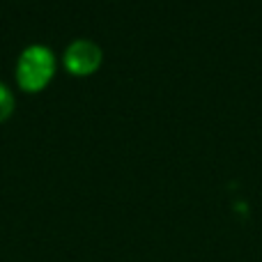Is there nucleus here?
Instances as JSON below:
<instances>
[{
	"label": "nucleus",
	"mask_w": 262,
	"mask_h": 262,
	"mask_svg": "<svg viewBox=\"0 0 262 262\" xmlns=\"http://www.w3.org/2000/svg\"><path fill=\"white\" fill-rule=\"evenodd\" d=\"M64 67L69 74H76V76H88V74H95L101 64V49L95 41L88 39H78L74 44L67 46L64 51Z\"/></svg>",
	"instance_id": "obj_2"
},
{
	"label": "nucleus",
	"mask_w": 262,
	"mask_h": 262,
	"mask_svg": "<svg viewBox=\"0 0 262 262\" xmlns=\"http://www.w3.org/2000/svg\"><path fill=\"white\" fill-rule=\"evenodd\" d=\"M55 72V58L51 49L41 44H32L18 58L16 81L26 92H39L49 85Z\"/></svg>",
	"instance_id": "obj_1"
},
{
	"label": "nucleus",
	"mask_w": 262,
	"mask_h": 262,
	"mask_svg": "<svg viewBox=\"0 0 262 262\" xmlns=\"http://www.w3.org/2000/svg\"><path fill=\"white\" fill-rule=\"evenodd\" d=\"M12 111H14V95L7 90V85L0 83V124L12 115Z\"/></svg>",
	"instance_id": "obj_3"
}]
</instances>
